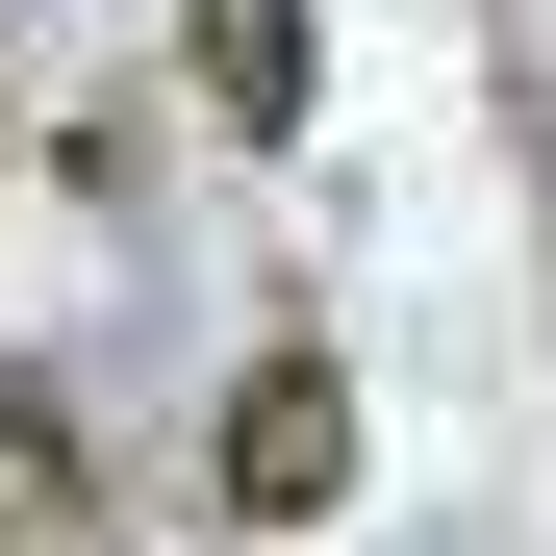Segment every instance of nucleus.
<instances>
[{"label":"nucleus","mask_w":556,"mask_h":556,"mask_svg":"<svg viewBox=\"0 0 556 556\" xmlns=\"http://www.w3.org/2000/svg\"><path fill=\"white\" fill-rule=\"evenodd\" d=\"M177 76H203V127H253V152H304V102H329L304 0H177Z\"/></svg>","instance_id":"2"},{"label":"nucleus","mask_w":556,"mask_h":556,"mask_svg":"<svg viewBox=\"0 0 556 556\" xmlns=\"http://www.w3.org/2000/svg\"><path fill=\"white\" fill-rule=\"evenodd\" d=\"M203 506H228V531H329V506H354V380H329L304 329L228 380V430H203Z\"/></svg>","instance_id":"1"}]
</instances>
